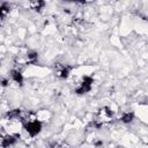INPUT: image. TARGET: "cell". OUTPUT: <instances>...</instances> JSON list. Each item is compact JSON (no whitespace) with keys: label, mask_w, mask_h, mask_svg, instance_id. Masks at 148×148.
Here are the masks:
<instances>
[{"label":"cell","mask_w":148,"mask_h":148,"mask_svg":"<svg viewBox=\"0 0 148 148\" xmlns=\"http://www.w3.org/2000/svg\"><path fill=\"white\" fill-rule=\"evenodd\" d=\"M91 87H92V79L90 76H83L82 80L76 84L75 92L79 94V95L86 94V92L91 90Z\"/></svg>","instance_id":"7a4b0ae2"},{"label":"cell","mask_w":148,"mask_h":148,"mask_svg":"<svg viewBox=\"0 0 148 148\" xmlns=\"http://www.w3.org/2000/svg\"><path fill=\"white\" fill-rule=\"evenodd\" d=\"M15 141H16V135L8 133V134H6V135L2 136V139H1V147L2 148H7V147L14 145Z\"/></svg>","instance_id":"277c9868"},{"label":"cell","mask_w":148,"mask_h":148,"mask_svg":"<svg viewBox=\"0 0 148 148\" xmlns=\"http://www.w3.org/2000/svg\"><path fill=\"white\" fill-rule=\"evenodd\" d=\"M44 6H45V2H44V1H39V0L29 2V7H30L32 10H35V12H40Z\"/></svg>","instance_id":"8992f818"},{"label":"cell","mask_w":148,"mask_h":148,"mask_svg":"<svg viewBox=\"0 0 148 148\" xmlns=\"http://www.w3.org/2000/svg\"><path fill=\"white\" fill-rule=\"evenodd\" d=\"M113 120V112L108 106H103L98 109V111L95 114V118L92 120V125L97 128L102 127L105 124H109Z\"/></svg>","instance_id":"6da1fadb"},{"label":"cell","mask_w":148,"mask_h":148,"mask_svg":"<svg viewBox=\"0 0 148 148\" xmlns=\"http://www.w3.org/2000/svg\"><path fill=\"white\" fill-rule=\"evenodd\" d=\"M133 118H134V113L133 112H125L121 116V121L123 123H131L133 120Z\"/></svg>","instance_id":"52a82bcc"},{"label":"cell","mask_w":148,"mask_h":148,"mask_svg":"<svg viewBox=\"0 0 148 148\" xmlns=\"http://www.w3.org/2000/svg\"><path fill=\"white\" fill-rule=\"evenodd\" d=\"M69 73H71V67L69 66L60 64V62H57L54 65V74L59 79H67Z\"/></svg>","instance_id":"3957f363"},{"label":"cell","mask_w":148,"mask_h":148,"mask_svg":"<svg viewBox=\"0 0 148 148\" xmlns=\"http://www.w3.org/2000/svg\"><path fill=\"white\" fill-rule=\"evenodd\" d=\"M10 77L13 79L14 82H16L18 84H22L23 83V75H22L21 71L16 69V68H13L10 71Z\"/></svg>","instance_id":"5b68a950"},{"label":"cell","mask_w":148,"mask_h":148,"mask_svg":"<svg viewBox=\"0 0 148 148\" xmlns=\"http://www.w3.org/2000/svg\"><path fill=\"white\" fill-rule=\"evenodd\" d=\"M8 12H9V6L3 2V3L1 5V7H0V14H1V18H2V20L5 18V16L7 15Z\"/></svg>","instance_id":"ba28073f"}]
</instances>
